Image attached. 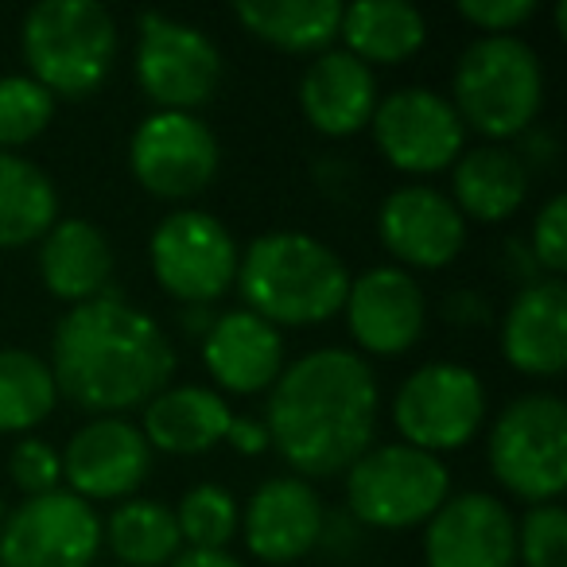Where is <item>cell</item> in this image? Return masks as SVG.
Returning <instances> with one entry per match:
<instances>
[{
  "instance_id": "obj_1",
  "label": "cell",
  "mask_w": 567,
  "mask_h": 567,
  "mask_svg": "<svg viewBox=\"0 0 567 567\" xmlns=\"http://www.w3.org/2000/svg\"><path fill=\"white\" fill-rule=\"evenodd\" d=\"M381 389L362 354L323 347L284 365L268 389V447L296 471V478H331L350 471L373 447Z\"/></svg>"
},
{
  "instance_id": "obj_2",
  "label": "cell",
  "mask_w": 567,
  "mask_h": 567,
  "mask_svg": "<svg viewBox=\"0 0 567 567\" xmlns=\"http://www.w3.org/2000/svg\"><path fill=\"white\" fill-rule=\"evenodd\" d=\"M59 396L94 416H125L172 385L175 347L148 311L117 292L71 308L51 339Z\"/></svg>"
},
{
  "instance_id": "obj_3",
  "label": "cell",
  "mask_w": 567,
  "mask_h": 567,
  "mask_svg": "<svg viewBox=\"0 0 567 567\" xmlns=\"http://www.w3.org/2000/svg\"><path fill=\"white\" fill-rule=\"evenodd\" d=\"M237 292L245 311L280 327H316L342 311L350 268L339 252L303 229L252 237L237 260Z\"/></svg>"
},
{
  "instance_id": "obj_4",
  "label": "cell",
  "mask_w": 567,
  "mask_h": 567,
  "mask_svg": "<svg viewBox=\"0 0 567 567\" xmlns=\"http://www.w3.org/2000/svg\"><path fill=\"white\" fill-rule=\"evenodd\" d=\"M458 121L489 144L528 133L544 110V63L520 35H482L466 43L451 74Z\"/></svg>"
},
{
  "instance_id": "obj_5",
  "label": "cell",
  "mask_w": 567,
  "mask_h": 567,
  "mask_svg": "<svg viewBox=\"0 0 567 567\" xmlns=\"http://www.w3.org/2000/svg\"><path fill=\"white\" fill-rule=\"evenodd\" d=\"M28 74L51 97H86L110 79L117 20L97 0H43L20 28Z\"/></svg>"
},
{
  "instance_id": "obj_6",
  "label": "cell",
  "mask_w": 567,
  "mask_h": 567,
  "mask_svg": "<svg viewBox=\"0 0 567 567\" xmlns=\"http://www.w3.org/2000/svg\"><path fill=\"white\" fill-rule=\"evenodd\" d=\"M489 474L505 494L548 505L567 486V409L556 393H525L502 409L486 440Z\"/></svg>"
},
{
  "instance_id": "obj_7",
  "label": "cell",
  "mask_w": 567,
  "mask_h": 567,
  "mask_svg": "<svg viewBox=\"0 0 567 567\" xmlns=\"http://www.w3.org/2000/svg\"><path fill=\"white\" fill-rule=\"evenodd\" d=\"M451 497V474L440 455H427L409 443H378L358 455L347 471V505L358 525L404 533L427 525Z\"/></svg>"
},
{
  "instance_id": "obj_8",
  "label": "cell",
  "mask_w": 567,
  "mask_h": 567,
  "mask_svg": "<svg viewBox=\"0 0 567 567\" xmlns=\"http://www.w3.org/2000/svg\"><path fill=\"white\" fill-rule=\"evenodd\" d=\"M237 249L226 221L206 210H175L152 229L148 265L156 284L183 308H210L234 288Z\"/></svg>"
},
{
  "instance_id": "obj_9",
  "label": "cell",
  "mask_w": 567,
  "mask_h": 567,
  "mask_svg": "<svg viewBox=\"0 0 567 567\" xmlns=\"http://www.w3.org/2000/svg\"><path fill=\"white\" fill-rule=\"evenodd\" d=\"M486 420V385L463 362H427L401 381L393 396V424L401 443L427 455L458 451Z\"/></svg>"
},
{
  "instance_id": "obj_10",
  "label": "cell",
  "mask_w": 567,
  "mask_h": 567,
  "mask_svg": "<svg viewBox=\"0 0 567 567\" xmlns=\"http://www.w3.org/2000/svg\"><path fill=\"white\" fill-rule=\"evenodd\" d=\"M136 82L156 102V110L195 113L221 86V51L198 24L164 12H141Z\"/></svg>"
},
{
  "instance_id": "obj_11",
  "label": "cell",
  "mask_w": 567,
  "mask_h": 567,
  "mask_svg": "<svg viewBox=\"0 0 567 567\" xmlns=\"http://www.w3.org/2000/svg\"><path fill=\"white\" fill-rule=\"evenodd\" d=\"M218 136L195 113L156 110L136 125L128 141V172L152 198L164 203H187L203 195L218 175Z\"/></svg>"
},
{
  "instance_id": "obj_12",
  "label": "cell",
  "mask_w": 567,
  "mask_h": 567,
  "mask_svg": "<svg viewBox=\"0 0 567 567\" xmlns=\"http://www.w3.org/2000/svg\"><path fill=\"white\" fill-rule=\"evenodd\" d=\"M102 517L71 489L28 497L0 528V567H94Z\"/></svg>"
},
{
  "instance_id": "obj_13",
  "label": "cell",
  "mask_w": 567,
  "mask_h": 567,
  "mask_svg": "<svg viewBox=\"0 0 567 567\" xmlns=\"http://www.w3.org/2000/svg\"><path fill=\"white\" fill-rule=\"evenodd\" d=\"M373 144L381 156L409 175H435L466 148V125L455 105L432 86H401L373 110Z\"/></svg>"
},
{
  "instance_id": "obj_14",
  "label": "cell",
  "mask_w": 567,
  "mask_h": 567,
  "mask_svg": "<svg viewBox=\"0 0 567 567\" xmlns=\"http://www.w3.org/2000/svg\"><path fill=\"white\" fill-rule=\"evenodd\" d=\"M342 316H347L350 339L365 354L401 358L424 334L427 300L412 272L396 265H373L362 276H350Z\"/></svg>"
},
{
  "instance_id": "obj_15",
  "label": "cell",
  "mask_w": 567,
  "mask_h": 567,
  "mask_svg": "<svg viewBox=\"0 0 567 567\" xmlns=\"http://www.w3.org/2000/svg\"><path fill=\"white\" fill-rule=\"evenodd\" d=\"M63 482L82 502H128L152 471V447L125 416H94L71 435L63 455Z\"/></svg>"
},
{
  "instance_id": "obj_16",
  "label": "cell",
  "mask_w": 567,
  "mask_h": 567,
  "mask_svg": "<svg viewBox=\"0 0 567 567\" xmlns=\"http://www.w3.org/2000/svg\"><path fill=\"white\" fill-rule=\"evenodd\" d=\"M427 567H513L517 520L502 497L466 489L440 505L424 525Z\"/></svg>"
},
{
  "instance_id": "obj_17",
  "label": "cell",
  "mask_w": 567,
  "mask_h": 567,
  "mask_svg": "<svg viewBox=\"0 0 567 567\" xmlns=\"http://www.w3.org/2000/svg\"><path fill=\"white\" fill-rule=\"evenodd\" d=\"M378 237L393 252L396 268H435L451 265L466 245V218L451 195L427 183H409L385 195L378 210Z\"/></svg>"
},
{
  "instance_id": "obj_18",
  "label": "cell",
  "mask_w": 567,
  "mask_h": 567,
  "mask_svg": "<svg viewBox=\"0 0 567 567\" xmlns=\"http://www.w3.org/2000/svg\"><path fill=\"white\" fill-rule=\"evenodd\" d=\"M245 548L272 567H292L327 536V513L308 478L276 474L252 489L241 513Z\"/></svg>"
},
{
  "instance_id": "obj_19",
  "label": "cell",
  "mask_w": 567,
  "mask_h": 567,
  "mask_svg": "<svg viewBox=\"0 0 567 567\" xmlns=\"http://www.w3.org/2000/svg\"><path fill=\"white\" fill-rule=\"evenodd\" d=\"M502 354L525 378H559L567 365V288L556 276L528 280L502 319Z\"/></svg>"
},
{
  "instance_id": "obj_20",
  "label": "cell",
  "mask_w": 567,
  "mask_h": 567,
  "mask_svg": "<svg viewBox=\"0 0 567 567\" xmlns=\"http://www.w3.org/2000/svg\"><path fill=\"white\" fill-rule=\"evenodd\" d=\"M203 362L214 385L234 396H252L272 389L284 373V334L252 311H226L214 316L203 334Z\"/></svg>"
},
{
  "instance_id": "obj_21",
  "label": "cell",
  "mask_w": 567,
  "mask_h": 567,
  "mask_svg": "<svg viewBox=\"0 0 567 567\" xmlns=\"http://www.w3.org/2000/svg\"><path fill=\"white\" fill-rule=\"evenodd\" d=\"M378 102V74L347 48L316 55L300 79V110L308 125L323 136L362 133L373 121Z\"/></svg>"
},
{
  "instance_id": "obj_22",
  "label": "cell",
  "mask_w": 567,
  "mask_h": 567,
  "mask_svg": "<svg viewBox=\"0 0 567 567\" xmlns=\"http://www.w3.org/2000/svg\"><path fill=\"white\" fill-rule=\"evenodd\" d=\"M40 276L55 300L90 303L110 292L113 276V249L110 237L86 218H59L40 237Z\"/></svg>"
},
{
  "instance_id": "obj_23",
  "label": "cell",
  "mask_w": 567,
  "mask_h": 567,
  "mask_svg": "<svg viewBox=\"0 0 567 567\" xmlns=\"http://www.w3.org/2000/svg\"><path fill=\"white\" fill-rule=\"evenodd\" d=\"M229 404L218 389L206 385H167L144 404V440L152 451L167 455H203L226 440Z\"/></svg>"
},
{
  "instance_id": "obj_24",
  "label": "cell",
  "mask_w": 567,
  "mask_h": 567,
  "mask_svg": "<svg viewBox=\"0 0 567 567\" xmlns=\"http://www.w3.org/2000/svg\"><path fill=\"white\" fill-rule=\"evenodd\" d=\"M451 172V203L458 206L463 218L474 221H505L525 206L528 198V167L520 152L505 148V144H478V148H463Z\"/></svg>"
},
{
  "instance_id": "obj_25",
  "label": "cell",
  "mask_w": 567,
  "mask_h": 567,
  "mask_svg": "<svg viewBox=\"0 0 567 567\" xmlns=\"http://www.w3.org/2000/svg\"><path fill=\"white\" fill-rule=\"evenodd\" d=\"M339 0H241L234 17L252 40L288 55H323L339 40L342 28Z\"/></svg>"
},
{
  "instance_id": "obj_26",
  "label": "cell",
  "mask_w": 567,
  "mask_h": 567,
  "mask_svg": "<svg viewBox=\"0 0 567 567\" xmlns=\"http://www.w3.org/2000/svg\"><path fill=\"white\" fill-rule=\"evenodd\" d=\"M339 35L347 40L350 55L365 66H396L424 48L427 20L404 0H358L342 9Z\"/></svg>"
},
{
  "instance_id": "obj_27",
  "label": "cell",
  "mask_w": 567,
  "mask_h": 567,
  "mask_svg": "<svg viewBox=\"0 0 567 567\" xmlns=\"http://www.w3.org/2000/svg\"><path fill=\"white\" fill-rule=\"evenodd\" d=\"M59 221V190L40 164L0 152V249H20Z\"/></svg>"
},
{
  "instance_id": "obj_28",
  "label": "cell",
  "mask_w": 567,
  "mask_h": 567,
  "mask_svg": "<svg viewBox=\"0 0 567 567\" xmlns=\"http://www.w3.org/2000/svg\"><path fill=\"white\" fill-rule=\"evenodd\" d=\"M102 540L121 559L117 567H167L183 551L175 513L148 497H128L102 525Z\"/></svg>"
},
{
  "instance_id": "obj_29",
  "label": "cell",
  "mask_w": 567,
  "mask_h": 567,
  "mask_svg": "<svg viewBox=\"0 0 567 567\" xmlns=\"http://www.w3.org/2000/svg\"><path fill=\"white\" fill-rule=\"evenodd\" d=\"M55 373L32 350H0V432H32L55 412Z\"/></svg>"
},
{
  "instance_id": "obj_30",
  "label": "cell",
  "mask_w": 567,
  "mask_h": 567,
  "mask_svg": "<svg viewBox=\"0 0 567 567\" xmlns=\"http://www.w3.org/2000/svg\"><path fill=\"white\" fill-rule=\"evenodd\" d=\"M175 525H179V540L190 551H226V544L241 528V509H237L234 494L218 482H198L183 494Z\"/></svg>"
},
{
  "instance_id": "obj_31",
  "label": "cell",
  "mask_w": 567,
  "mask_h": 567,
  "mask_svg": "<svg viewBox=\"0 0 567 567\" xmlns=\"http://www.w3.org/2000/svg\"><path fill=\"white\" fill-rule=\"evenodd\" d=\"M55 117V97L32 74L0 79V152H17L40 141Z\"/></svg>"
},
{
  "instance_id": "obj_32",
  "label": "cell",
  "mask_w": 567,
  "mask_h": 567,
  "mask_svg": "<svg viewBox=\"0 0 567 567\" xmlns=\"http://www.w3.org/2000/svg\"><path fill=\"white\" fill-rule=\"evenodd\" d=\"M517 559L525 567H567V513L556 502L525 513L517 525Z\"/></svg>"
},
{
  "instance_id": "obj_33",
  "label": "cell",
  "mask_w": 567,
  "mask_h": 567,
  "mask_svg": "<svg viewBox=\"0 0 567 567\" xmlns=\"http://www.w3.org/2000/svg\"><path fill=\"white\" fill-rule=\"evenodd\" d=\"M9 474L24 497H43L63 489V458L48 440H20L9 455Z\"/></svg>"
},
{
  "instance_id": "obj_34",
  "label": "cell",
  "mask_w": 567,
  "mask_h": 567,
  "mask_svg": "<svg viewBox=\"0 0 567 567\" xmlns=\"http://www.w3.org/2000/svg\"><path fill=\"white\" fill-rule=\"evenodd\" d=\"M528 252H533L536 268H544L548 276H564L567 268V198L551 195L548 203L536 210L533 237H528Z\"/></svg>"
},
{
  "instance_id": "obj_35",
  "label": "cell",
  "mask_w": 567,
  "mask_h": 567,
  "mask_svg": "<svg viewBox=\"0 0 567 567\" xmlns=\"http://www.w3.org/2000/svg\"><path fill=\"white\" fill-rule=\"evenodd\" d=\"M458 17L486 35H513L536 17V0H458Z\"/></svg>"
},
{
  "instance_id": "obj_36",
  "label": "cell",
  "mask_w": 567,
  "mask_h": 567,
  "mask_svg": "<svg viewBox=\"0 0 567 567\" xmlns=\"http://www.w3.org/2000/svg\"><path fill=\"white\" fill-rule=\"evenodd\" d=\"M443 316L455 327H486L489 319H494V308H489V300L482 292L463 288V292H451L447 300H443Z\"/></svg>"
},
{
  "instance_id": "obj_37",
  "label": "cell",
  "mask_w": 567,
  "mask_h": 567,
  "mask_svg": "<svg viewBox=\"0 0 567 567\" xmlns=\"http://www.w3.org/2000/svg\"><path fill=\"white\" fill-rule=\"evenodd\" d=\"M226 443L237 451V455H260V451H268L265 420H257V416H229Z\"/></svg>"
},
{
  "instance_id": "obj_38",
  "label": "cell",
  "mask_w": 567,
  "mask_h": 567,
  "mask_svg": "<svg viewBox=\"0 0 567 567\" xmlns=\"http://www.w3.org/2000/svg\"><path fill=\"white\" fill-rule=\"evenodd\" d=\"M167 567H245V564L229 556V551H190V548H183Z\"/></svg>"
},
{
  "instance_id": "obj_39",
  "label": "cell",
  "mask_w": 567,
  "mask_h": 567,
  "mask_svg": "<svg viewBox=\"0 0 567 567\" xmlns=\"http://www.w3.org/2000/svg\"><path fill=\"white\" fill-rule=\"evenodd\" d=\"M210 323H214L210 308H187V311H183V327H187V331L206 334V331H210Z\"/></svg>"
},
{
  "instance_id": "obj_40",
  "label": "cell",
  "mask_w": 567,
  "mask_h": 567,
  "mask_svg": "<svg viewBox=\"0 0 567 567\" xmlns=\"http://www.w3.org/2000/svg\"><path fill=\"white\" fill-rule=\"evenodd\" d=\"M556 28L559 35H567V0H556Z\"/></svg>"
},
{
  "instance_id": "obj_41",
  "label": "cell",
  "mask_w": 567,
  "mask_h": 567,
  "mask_svg": "<svg viewBox=\"0 0 567 567\" xmlns=\"http://www.w3.org/2000/svg\"><path fill=\"white\" fill-rule=\"evenodd\" d=\"M4 517H9V513H4V502H0V528H4Z\"/></svg>"
}]
</instances>
